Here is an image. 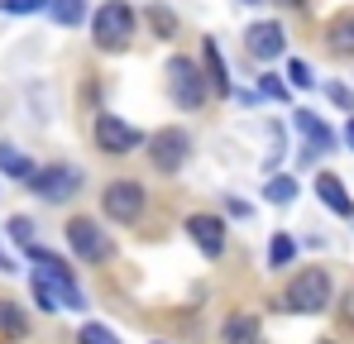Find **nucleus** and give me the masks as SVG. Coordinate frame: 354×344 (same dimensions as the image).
I'll return each mask as SVG.
<instances>
[{
  "label": "nucleus",
  "mask_w": 354,
  "mask_h": 344,
  "mask_svg": "<svg viewBox=\"0 0 354 344\" xmlns=\"http://www.w3.org/2000/svg\"><path fill=\"white\" fill-rule=\"evenodd\" d=\"M34 258H39V273H34V278L58 296L62 311H82L86 296H82V287H77V278H72V268L62 263L58 254H48V249H34Z\"/></svg>",
  "instance_id": "obj_1"
},
{
  "label": "nucleus",
  "mask_w": 354,
  "mask_h": 344,
  "mask_svg": "<svg viewBox=\"0 0 354 344\" xmlns=\"http://www.w3.org/2000/svg\"><path fill=\"white\" fill-rule=\"evenodd\" d=\"M288 311L297 316H316V311H326L330 306V273H321V268H301L292 283H288Z\"/></svg>",
  "instance_id": "obj_2"
},
{
  "label": "nucleus",
  "mask_w": 354,
  "mask_h": 344,
  "mask_svg": "<svg viewBox=\"0 0 354 344\" xmlns=\"http://www.w3.org/2000/svg\"><path fill=\"white\" fill-rule=\"evenodd\" d=\"M129 34H134V10H129L124 0H106V5L96 10V19H91V39H96V48L115 53V48L129 44Z\"/></svg>",
  "instance_id": "obj_3"
},
{
  "label": "nucleus",
  "mask_w": 354,
  "mask_h": 344,
  "mask_svg": "<svg viewBox=\"0 0 354 344\" xmlns=\"http://www.w3.org/2000/svg\"><path fill=\"white\" fill-rule=\"evenodd\" d=\"M168 96H173V106L182 111H196L201 101H206V82H201V67L192 62V57H168Z\"/></svg>",
  "instance_id": "obj_4"
},
{
  "label": "nucleus",
  "mask_w": 354,
  "mask_h": 344,
  "mask_svg": "<svg viewBox=\"0 0 354 344\" xmlns=\"http://www.w3.org/2000/svg\"><path fill=\"white\" fill-rule=\"evenodd\" d=\"M67 244H72V254L82 258V263H106L111 254H115V244H111V234L96 225V220H67Z\"/></svg>",
  "instance_id": "obj_5"
},
{
  "label": "nucleus",
  "mask_w": 354,
  "mask_h": 344,
  "mask_svg": "<svg viewBox=\"0 0 354 344\" xmlns=\"http://www.w3.org/2000/svg\"><path fill=\"white\" fill-rule=\"evenodd\" d=\"M29 187H34V196H44V201L58 206V201L82 191V172L72 168V163H48L44 172H29Z\"/></svg>",
  "instance_id": "obj_6"
},
{
  "label": "nucleus",
  "mask_w": 354,
  "mask_h": 344,
  "mask_svg": "<svg viewBox=\"0 0 354 344\" xmlns=\"http://www.w3.org/2000/svg\"><path fill=\"white\" fill-rule=\"evenodd\" d=\"M101 206H106L111 220L134 225V220L144 216V187H139V182H111V187L101 191Z\"/></svg>",
  "instance_id": "obj_7"
},
{
  "label": "nucleus",
  "mask_w": 354,
  "mask_h": 344,
  "mask_svg": "<svg viewBox=\"0 0 354 344\" xmlns=\"http://www.w3.org/2000/svg\"><path fill=\"white\" fill-rule=\"evenodd\" d=\"M149 158H153V168L158 172H177L187 163V153H192V134L187 129H158L153 139H149Z\"/></svg>",
  "instance_id": "obj_8"
},
{
  "label": "nucleus",
  "mask_w": 354,
  "mask_h": 344,
  "mask_svg": "<svg viewBox=\"0 0 354 344\" xmlns=\"http://www.w3.org/2000/svg\"><path fill=\"white\" fill-rule=\"evenodd\" d=\"M244 48H249V57H259V62H273V57H283V48H288V39H283V24H273V19H259V24H249V29H244Z\"/></svg>",
  "instance_id": "obj_9"
},
{
  "label": "nucleus",
  "mask_w": 354,
  "mask_h": 344,
  "mask_svg": "<svg viewBox=\"0 0 354 344\" xmlns=\"http://www.w3.org/2000/svg\"><path fill=\"white\" fill-rule=\"evenodd\" d=\"M96 144H101V153H129L139 144V129L124 124L120 115H96Z\"/></svg>",
  "instance_id": "obj_10"
},
{
  "label": "nucleus",
  "mask_w": 354,
  "mask_h": 344,
  "mask_svg": "<svg viewBox=\"0 0 354 344\" xmlns=\"http://www.w3.org/2000/svg\"><path fill=\"white\" fill-rule=\"evenodd\" d=\"M187 234H192V244H196L206 258H221V254H225V225H221L216 216H192V220H187Z\"/></svg>",
  "instance_id": "obj_11"
},
{
  "label": "nucleus",
  "mask_w": 354,
  "mask_h": 344,
  "mask_svg": "<svg viewBox=\"0 0 354 344\" xmlns=\"http://www.w3.org/2000/svg\"><path fill=\"white\" fill-rule=\"evenodd\" d=\"M316 196L326 201V211H335V216H354V201H350V191H345L340 177L321 172V177H316Z\"/></svg>",
  "instance_id": "obj_12"
},
{
  "label": "nucleus",
  "mask_w": 354,
  "mask_h": 344,
  "mask_svg": "<svg viewBox=\"0 0 354 344\" xmlns=\"http://www.w3.org/2000/svg\"><path fill=\"white\" fill-rule=\"evenodd\" d=\"M292 124H297V134H301V139H306V144H311L316 153H326V149L335 144V134H330V124H321V120H316L311 111H297V115H292Z\"/></svg>",
  "instance_id": "obj_13"
},
{
  "label": "nucleus",
  "mask_w": 354,
  "mask_h": 344,
  "mask_svg": "<svg viewBox=\"0 0 354 344\" xmlns=\"http://www.w3.org/2000/svg\"><path fill=\"white\" fill-rule=\"evenodd\" d=\"M326 44H330L335 53L354 57V10H340V15L330 19V29H326Z\"/></svg>",
  "instance_id": "obj_14"
},
{
  "label": "nucleus",
  "mask_w": 354,
  "mask_h": 344,
  "mask_svg": "<svg viewBox=\"0 0 354 344\" xmlns=\"http://www.w3.org/2000/svg\"><path fill=\"white\" fill-rule=\"evenodd\" d=\"M221 340L225 344H259V321L254 316H230L225 330H221Z\"/></svg>",
  "instance_id": "obj_15"
},
{
  "label": "nucleus",
  "mask_w": 354,
  "mask_h": 344,
  "mask_svg": "<svg viewBox=\"0 0 354 344\" xmlns=\"http://www.w3.org/2000/svg\"><path fill=\"white\" fill-rule=\"evenodd\" d=\"M0 335H10V340H24L29 335V321H24V311L15 301H0Z\"/></svg>",
  "instance_id": "obj_16"
},
{
  "label": "nucleus",
  "mask_w": 354,
  "mask_h": 344,
  "mask_svg": "<svg viewBox=\"0 0 354 344\" xmlns=\"http://www.w3.org/2000/svg\"><path fill=\"white\" fill-rule=\"evenodd\" d=\"M0 172H5V177H24V182H29L34 163H29V158H24L15 144H0Z\"/></svg>",
  "instance_id": "obj_17"
},
{
  "label": "nucleus",
  "mask_w": 354,
  "mask_h": 344,
  "mask_svg": "<svg viewBox=\"0 0 354 344\" xmlns=\"http://www.w3.org/2000/svg\"><path fill=\"white\" fill-rule=\"evenodd\" d=\"M201 53H206V72H211L216 91H230V72H225V62H221V48L206 39V44H201Z\"/></svg>",
  "instance_id": "obj_18"
},
{
  "label": "nucleus",
  "mask_w": 354,
  "mask_h": 344,
  "mask_svg": "<svg viewBox=\"0 0 354 344\" xmlns=\"http://www.w3.org/2000/svg\"><path fill=\"white\" fill-rule=\"evenodd\" d=\"M48 15L58 19V24H82V15H86V0H48Z\"/></svg>",
  "instance_id": "obj_19"
},
{
  "label": "nucleus",
  "mask_w": 354,
  "mask_h": 344,
  "mask_svg": "<svg viewBox=\"0 0 354 344\" xmlns=\"http://www.w3.org/2000/svg\"><path fill=\"white\" fill-rule=\"evenodd\" d=\"M263 196H268L273 206H288V201L297 196V182H292V177H268V187H263Z\"/></svg>",
  "instance_id": "obj_20"
},
{
  "label": "nucleus",
  "mask_w": 354,
  "mask_h": 344,
  "mask_svg": "<svg viewBox=\"0 0 354 344\" xmlns=\"http://www.w3.org/2000/svg\"><path fill=\"white\" fill-rule=\"evenodd\" d=\"M292 254H297L292 239H288V234H273V244H268V263H273V268H288Z\"/></svg>",
  "instance_id": "obj_21"
},
{
  "label": "nucleus",
  "mask_w": 354,
  "mask_h": 344,
  "mask_svg": "<svg viewBox=\"0 0 354 344\" xmlns=\"http://www.w3.org/2000/svg\"><path fill=\"white\" fill-rule=\"evenodd\" d=\"M48 10V0H0V15H39Z\"/></svg>",
  "instance_id": "obj_22"
},
{
  "label": "nucleus",
  "mask_w": 354,
  "mask_h": 344,
  "mask_svg": "<svg viewBox=\"0 0 354 344\" xmlns=\"http://www.w3.org/2000/svg\"><path fill=\"white\" fill-rule=\"evenodd\" d=\"M77 344H120V340L111 335V330H106V325H96V321H91V325H82Z\"/></svg>",
  "instance_id": "obj_23"
},
{
  "label": "nucleus",
  "mask_w": 354,
  "mask_h": 344,
  "mask_svg": "<svg viewBox=\"0 0 354 344\" xmlns=\"http://www.w3.org/2000/svg\"><path fill=\"white\" fill-rule=\"evenodd\" d=\"M10 239L34 249V220H29V216H15V220H10Z\"/></svg>",
  "instance_id": "obj_24"
},
{
  "label": "nucleus",
  "mask_w": 354,
  "mask_h": 344,
  "mask_svg": "<svg viewBox=\"0 0 354 344\" xmlns=\"http://www.w3.org/2000/svg\"><path fill=\"white\" fill-rule=\"evenodd\" d=\"M288 77H292V86H311V67H306L301 57H292V62H288Z\"/></svg>",
  "instance_id": "obj_25"
},
{
  "label": "nucleus",
  "mask_w": 354,
  "mask_h": 344,
  "mask_svg": "<svg viewBox=\"0 0 354 344\" xmlns=\"http://www.w3.org/2000/svg\"><path fill=\"white\" fill-rule=\"evenodd\" d=\"M34 301H39V306H44V311H62V306H58V296H53V292H48V287L39 283V278H34Z\"/></svg>",
  "instance_id": "obj_26"
},
{
  "label": "nucleus",
  "mask_w": 354,
  "mask_h": 344,
  "mask_svg": "<svg viewBox=\"0 0 354 344\" xmlns=\"http://www.w3.org/2000/svg\"><path fill=\"white\" fill-rule=\"evenodd\" d=\"M149 19H153V29L173 34V15H168V10H158V5H153V10H149Z\"/></svg>",
  "instance_id": "obj_27"
},
{
  "label": "nucleus",
  "mask_w": 354,
  "mask_h": 344,
  "mask_svg": "<svg viewBox=\"0 0 354 344\" xmlns=\"http://www.w3.org/2000/svg\"><path fill=\"white\" fill-rule=\"evenodd\" d=\"M263 96H273V101H288V86H283V82H273V77H263Z\"/></svg>",
  "instance_id": "obj_28"
},
{
  "label": "nucleus",
  "mask_w": 354,
  "mask_h": 344,
  "mask_svg": "<svg viewBox=\"0 0 354 344\" xmlns=\"http://www.w3.org/2000/svg\"><path fill=\"white\" fill-rule=\"evenodd\" d=\"M330 101H335L340 111H354V96L345 91V86H330Z\"/></svg>",
  "instance_id": "obj_29"
},
{
  "label": "nucleus",
  "mask_w": 354,
  "mask_h": 344,
  "mask_svg": "<svg viewBox=\"0 0 354 344\" xmlns=\"http://www.w3.org/2000/svg\"><path fill=\"white\" fill-rule=\"evenodd\" d=\"M345 139H350V149H354V120H350V124H345Z\"/></svg>",
  "instance_id": "obj_30"
},
{
  "label": "nucleus",
  "mask_w": 354,
  "mask_h": 344,
  "mask_svg": "<svg viewBox=\"0 0 354 344\" xmlns=\"http://www.w3.org/2000/svg\"><path fill=\"white\" fill-rule=\"evenodd\" d=\"M278 5H292V10H297V5H306V0H278Z\"/></svg>",
  "instance_id": "obj_31"
},
{
  "label": "nucleus",
  "mask_w": 354,
  "mask_h": 344,
  "mask_svg": "<svg viewBox=\"0 0 354 344\" xmlns=\"http://www.w3.org/2000/svg\"><path fill=\"white\" fill-rule=\"evenodd\" d=\"M321 344H335V340H321Z\"/></svg>",
  "instance_id": "obj_32"
},
{
  "label": "nucleus",
  "mask_w": 354,
  "mask_h": 344,
  "mask_svg": "<svg viewBox=\"0 0 354 344\" xmlns=\"http://www.w3.org/2000/svg\"><path fill=\"white\" fill-rule=\"evenodd\" d=\"M249 5H254V0H249Z\"/></svg>",
  "instance_id": "obj_33"
}]
</instances>
